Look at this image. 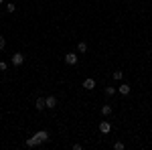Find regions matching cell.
I'll use <instances>...</instances> for the list:
<instances>
[{
	"label": "cell",
	"instance_id": "9",
	"mask_svg": "<svg viewBox=\"0 0 152 150\" xmlns=\"http://www.w3.org/2000/svg\"><path fill=\"white\" fill-rule=\"evenodd\" d=\"M83 87H85V89H94L95 87V79H91V77L83 79Z\"/></svg>",
	"mask_w": 152,
	"mask_h": 150
},
{
	"label": "cell",
	"instance_id": "18",
	"mask_svg": "<svg viewBox=\"0 0 152 150\" xmlns=\"http://www.w3.org/2000/svg\"><path fill=\"white\" fill-rule=\"evenodd\" d=\"M2 2H4V0H0V4H2Z\"/></svg>",
	"mask_w": 152,
	"mask_h": 150
},
{
	"label": "cell",
	"instance_id": "4",
	"mask_svg": "<svg viewBox=\"0 0 152 150\" xmlns=\"http://www.w3.org/2000/svg\"><path fill=\"white\" fill-rule=\"evenodd\" d=\"M45 104H47L49 110H55V105H57V97H55V95H49V97H45Z\"/></svg>",
	"mask_w": 152,
	"mask_h": 150
},
{
	"label": "cell",
	"instance_id": "8",
	"mask_svg": "<svg viewBox=\"0 0 152 150\" xmlns=\"http://www.w3.org/2000/svg\"><path fill=\"white\" fill-rule=\"evenodd\" d=\"M110 130H112V126H110V122H102V124H99V132H102V134H110Z\"/></svg>",
	"mask_w": 152,
	"mask_h": 150
},
{
	"label": "cell",
	"instance_id": "2",
	"mask_svg": "<svg viewBox=\"0 0 152 150\" xmlns=\"http://www.w3.org/2000/svg\"><path fill=\"white\" fill-rule=\"evenodd\" d=\"M77 61H79V57H77L75 53H67V55H65V63H67V65H77Z\"/></svg>",
	"mask_w": 152,
	"mask_h": 150
},
{
	"label": "cell",
	"instance_id": "15",
	"mask_svg": "<svg viewBox=\"0 0 152 150\" xmlns=\"http://www.w3.org/2000/svg\"><path fill=\"white\" fill-rule=\"evenodd\" d=\"M116 93V87H105V95H114Z\"/></svg>",
	"mask_w": 152,
	"mask_h": 150
},
{
	"label": "cell",
	"instance_id": "5",
	"mask_svg": "<svg viewBox=\"0 0 152 150\" xmlns=\"http://www.w3.org/2000/svg\"><path fill=\"white\" fill-rule=\"evenodd\" d=\"M35 108L39 110V112H43V110L47 108V104H45V97H37V102H35Z\"/></svg>",
	"mask_w": 152,
	"mask_h": 150
},
{
	"label": "cell",
	"instance_id": "16",
	"mask_svg": "<svg viewBox=\"0 0 152 150\" xmlns=\"http://www.w3.org/2000/svg\"><path fill=\"white\" fill-rule=\"evenodd\" d=\"M114 148H116V150H124V142H116Z\"/></svg>",
	"mask_w": 152,
	"mask_h": 150
},
{
	"label": "cell",
	"instance_id": "12",
	"mask_svg": "<svg viewBox=\"0 0 152 150\" xmlns=\"http://www.w3.org/2000/svg\"><path fill=\"white\" fill-rule=\"evenodd\" d=\"M122 77H124V71H114V79L116 81H120Z\"/></svg>",
	"mask_w": 152,
	"mask_h": 150
},
{
	"label": "cell",
	"instance_id": "1",
	"mask_svg": "<svg viewBox=\"0 0 152 150\" xmlns=\"http://www.w3.org/2000/svg\"><path fill=\"white\" fill-rule=\"evenodd\" d=\"M23 63H24V55L23 53H14V55H12V65H14V67H20Z\"/></svg>",
	"mask_w": 152,
	"mask_h": 150
},
{
	"label": "cell",
	"instance_id": "17",
	"mask_svg": "<svg viewBox=\"0 0 152 150\" xmlns=\"http://www.w3.org/2000/svg\"><path fill=\"white\" fill-rule=\"evenodd\" d=\"M0 71H6V63L4 61H0Z\"/></svg>",
	"mask_w": 152,
	"mask_h": 150
},
{
	"label": "cell",
	"instance_id": "10",
	"mask_svg": "<svg viewBox=\"0 0 152 150\" xmlns=\"http://www.w3.org/2000/svg\"><path fill=\"white\" fill-rule=\"evenodd\" d=\"M102 116H104V118L112 116V105H110V104H104V105H102Z\"/></svg>",
	"mask_w": 152,
	"mask_h": 150
},
{
	"label": "cell",
	"instance_id": "13",
	"mask_svg": "<svg viewBox=\"0 0 152 150\" xmlns=\"http://www.w3.org/2000/svg\"><path fill=\"white\" fill-rule=\"evenodd\" d=\"M14 10H16V4L8 2V4H6V12H14Z\"/></svg>",
	"mask_w": 152,
	"mask_h": 150
},
{
	"label": "cell",
	"instance_id": "11",
	"mask_svg": "<svg viewBox=\"0 0 152 150\" xmlns=\"http://www.w3.org/2000/svg\"><path fill=\"white\" fill-rule=\"evenodd\" d=\"M77 51H79V53H85V51H87V43H79V45H77Z\"/></svg>",
	"mask_w": 152,
	"mask_h": 150
},
{
	"label": "cell",
	"instance_id": "6",
	"mask_svg": "<svg viewBox=\"0 0 152 150\" xmlns=\"http://www.w3.org/2000/svg\"><path fill=\"white\" fill-rule=\"evenodd\" d=\"M37 136H39V140H41V142H49V138H51L47 130H39V132H37Z\"/></svg>",
	"mask_w": 152,
	"mask_h": 150
},
{
	"label": "cell",
	"instance_id": "14",
	"mask_svg": "<svg viewBox=\"0 0 152 150\" xmlns=\"http://www.w3.org/2000/svg\"><path fill=\"white\" fill-rule=\"evenodd\" d=\"M2 49H6V39L0 35V51H2Z\"/></svg>",
	"mask_w": 152,
	"mask_h": 150
},
{
	"label": "cell",
	"instance_id": "3",
	"mask_svg": "<svg viewBox=\"0 0 152 150\" xmlns=\"http://www.w3.org/2000/svg\"><path fill=\"white\" fill-rule=\"evenodd\" d=\"M118 91H120V95H130V91H132V87H130L128 83H120Z\"/></svg>",
	"mask_w": 152,
	"mask_h": 150
},
{
	"label": "cell",
	"instance_id": "7",
	"mask_svg": "<svg viewBox=\"0 0 152 150\" xmlns=\"http://www.w3.org/2000/svg\"><path fill=\"white\" fill-rule=\"evenodd\" d=\"M39 144H43V142H41V140H39V136H33V138H28L26 140V146H31V148H33V146H39Z\"/></svg>",
	"mask_w": 152,
	"mask_h": 150
}]
</instances>
